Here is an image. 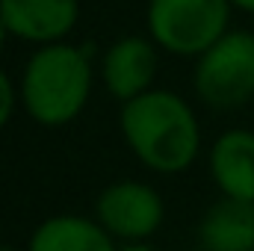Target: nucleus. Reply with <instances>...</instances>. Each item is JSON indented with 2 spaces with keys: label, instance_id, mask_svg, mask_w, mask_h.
I'll list each match as a JSON object with an SVG mask.
<instances>
[{
  "label": "nucleus",
  "instance_id": "f257e3e1",
  "mask_svg": "<svg viewBox=\"0 0 254 251\" xmlns=\"http://www.w3.org/2000/svg\"><path fill=\"white\" fill-rule=\"evenodd\" d=\"M119 130L130 154L157 175H181L198 160L201 122L192 104L172 89H151L122 104Z\"/></svg>",
  "mask_w": 254,
  "mask_h": 251
},
{
  "label": "nucleus",
  "instance_id": "f03ea898",
  "mask_svg": "<svg viewBox=\"0 0 254 251\" xmlns=\"http://www.w3.org/2000/svg\"><path fill=\"white\" fill-rule=\"evenodd\" d=\"M92 48L57 42L36 48L21 68L18 98L21 110L42 127H65L83 116L92 86Z\"/></svg>",
  "mask_w": 254,
  "mask_h": 251
},
{
  "label": "nucleus",
  "instance_id": "7ed1b4c3",
  "mask_svg": "<svg viewBox=\"0 0 254 251\" xmlns=\"http://www.w3.org/2000/svg\"><path fill=\"white\" fill-rule=\"evenodd\" d=\"M231 0H148V39L175 57L198 60L231 30Z\"/></svg>",
  "mask_w": 254,
  "mask_h": 251
},
{
  "label": "nucleus",
  "instance_id": "20e7f679",
  "mask_svg": "<svg viewBox=\"0 0 254 251\" xmlns=\"http://www.w3.org/2000/svg\"><path fill=\"white\" fill-rule=\"evenodd\" d=\"M192 86L198 101L219 113L254 101V33L228 30L195 60Z\"/></svg>",
  "mask_w": 254,
  "mask_h": 251
},
{
  "label": "nucleus",
  "instance_id": "39448f33",
  "mask_svg": "<svg viewBox=\"0 0 254 251\" xmlns=\"http://www.w3.org/2000/svg\"><path fill=\"white\" fill-rule=\"evenodd\" d=\"M95 219L119 243H148L163 228L166 204L145 181H113L95 201Z\"/></svg>",
  "mask_w": 254,
  "mask_h": 251
},
{
  "label": "nucleus",
  "instance_id": "423d86ee",
  "mask_svg": "<svg viewBox=\"0 0 254 251\" xmlns=\"http://www.w3.org/2000/svg\"><path fill=\"white\" fill-rule=\"evenodd\" d=\"M0 21L18 42L57 45L80 24V0H0Z\"/></svg>",
  "mask_w": 254,
  "mask_h": 251
},
{
  "label": "nucleus",
  "instance_id": "0eeeda50",
  "mask_svg": "<svg viewBox=\"0 0 254 251\" xmlns=\"http://www.w3.org/2000/svg\"><path fill=\"white\" fill-rule=\"evenodd\" d=\"M160 48L145 36H122L101 54V80L116 101H133L154 89Z\"/></svg>",
  "mask_w": 254,
  "mask_h": 251
},
{
  "label": "nucleus",
  "instance_id": "6e6552de",
  "mask_svg": "<svg viewBox=\"0 0 254 251\" xmlns=\"http://www.w3.org/2000/svg\"><path fill=\"white\" fill-rule=\"evenodd\" d=\"M207 169L222 198L254 201V130H225L210 145Z\"/></svg>",
  "mask_w": 254,
  "mask_h": 251
},
{
  "label": "nucleus",
  "instance_id": "1a4fd4ad",
  "mask_svg": "<svg viewBox=\"0 0 254 251\" xmlns=\"http://www.w3.org/2000/svg\"><path fill=\"white\" fill-rule=\"evenodd\" d=\"M204 251H254V201L219 198L198 222Z\"/></svg>",
  "mask_w": 254,
  "mask_h": 251
},
{
  "label": "nucleus",
  "instance_id": "9d476101",
  "mask_svg": "<svg viewBox=\"0 0 254 251\" xmlns=\"http://www.w3.org/2000/svg\"><path fill=\"white\" fill-rule=\"evenodd\" d=\"M116 240L92 216L57 213L36 225L27 251H116Z\"/></svg>",
  "mask_w": 254,
  "mask_h": 251
},
{
  "label": "nucleus",
  "instance_id": "9b49d317",
  "mask_svg": "<svg viewBox=\"0 0 254 251\" xmlns=\"http://www.w3.org/2000/svg\"><path fill=\"white\" fill-rule=\"evenodd\" d=\"M18 104H21V98H18V83H12V77L0 68V130L12 122Z\"/></svg>",
  "mask_w": 254,
  "mask_h": 251
},
{
  "label": "nucleus",
  "instance_id": "f8f14e48",
  "mask_svg": "<svg viewBox=\"0 0 254 251\" xmlns=\"http://www.w3.org/2000/svg\"><path fill=\"white\" fill-rule=\"evenodd\" d=\"M116 251H157L151 243H122Z\"/></svg>",
  "mask_w": 254,
  "mask_h": 251
},
{
  "label": "nucleus",
  "instance_id": "ddd939ff",
  "mask_svg": "<svg viewBox=\"0 0 254 251\" xmlns=\"http://www.w3.org/2000/svg\"><path fill=\"white\" fill-rule=\"evenodd\" d=\"M231 6H234V9H240V12L254 15V0H231Z\"/></svg>",
  "mask_w": 254,
  "mask_h": 251
},
{
  "label": "nucleus",
  "instance_id": "4468645a",
  "mask_svg": "<svg viewBox=\"0 0 254 251\" xmlns=\"http://www.w3.org/2000/svg\"><path fill=\"white\" fill-rule=\"evenodd\" d=\"M6 39H9V30H6V24L0 21V54H3V48H6Z\"/></svg>",
  "mask_w": 254,
  "mask_h": 251
},
{
  "label": "nucleus",
  "instance_id": "2eb2a0df",
  "mask_svg": "<svg viewBox=\"0 0 254 251\" xmlns=\"http://www.w3.org/2000/svg\"><path fill=\"white\" fill-rule=\"evenodd\" d=\"M0 251H6V249H0Z\"/></svg>",
  "mask_w": 254,
  "mask_h": 251
}]
</instances>
